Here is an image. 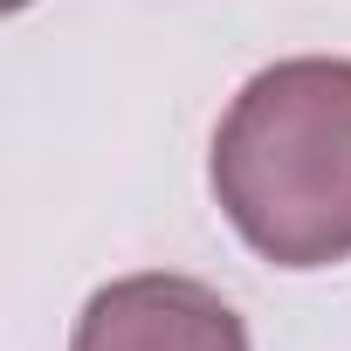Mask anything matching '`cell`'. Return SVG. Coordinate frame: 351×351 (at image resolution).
<instances>
[{
  "mask_svg": "<svg viewBox=\"0 0 351 351\" xmlns=\"http://www.w3.org/2000/svg\"><path fill=\"white\" fill-rule=\"evenodd\" d=\"M214 200L276 269L351 255V62L296 56L241 83L214 131Z\"/></svg>",
  "mask_w": 351,
  "mask_h": 351,
  "instance_id": "6da1fadb",
  "label": "cell"
},
{
  "mask_svg": "<svg viewBox=\"0 0 351 351\" xmlns=\"http://www.w3.org/2000/svg\"><path fill=\"white\" fill-rule=\"evenodd\" d=\"M69 351H248V324L193 276H124L83 303Z\"/></svg>",
  "mask_w": 351,
  "mask_h": 351,
  "instance_id": "7a4b0ae2",
  "label": "cell"
}]
</instances>
